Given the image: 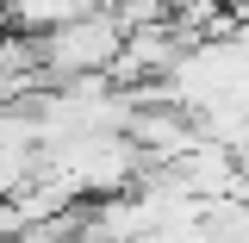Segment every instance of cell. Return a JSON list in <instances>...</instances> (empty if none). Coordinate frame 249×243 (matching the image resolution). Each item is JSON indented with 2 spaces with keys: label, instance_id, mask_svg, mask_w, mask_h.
<instances>
[{
  "label": "cell",
  "instance_id": "cell-1",
  "mask_svg": "<svg viewBox=\"0 0 249 243\" xmlns=\"http://www.w3.org/2000/svg\"><path fill=\"white\" fill-rule=\"evenodd\" d=\"M124 37H131L124 19H112V13H81V19H62L37 44V56H44V69H56V75H93V69L119 62Z\"/></svg>",
  "mask_w": 249,
  "mask_h": 243
}]
</instances>
